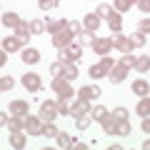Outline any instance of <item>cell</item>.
Segmentation results:
<instances>
[{
    "mask_svg": "<svg viewBox=\"0 0 150 150\" xmlns=\"http://www.w3.org/2000/svg\"><path fill=\"white\" fill-rule=\"evenodd\" d=\"M60 108L55 105V103H43V108H40V115H43V120H53L55 115H58Z\"/></svg>",
    "mask_w": 150,
    "mask_h": 150,
    "instance_id": "cell-1",
    "label": "cell"
},
{
    "mask_svg": "<svg viewBox=\"0 0 150 150\" xmlns=\"http://www.w3.org/2000/svg\"><path fill=\"white\" fill-rule=\"evenodd\" d=\"M112 45H115V48H120L123 53H128V50L135 48L133 40H130V38H123V35H115V38H112Z\"/></svg>",
    "mask_w": 150,
    "mask_h": 150,
    "instance_id": "cell-2",
    "label": "cell"
},
{
    "mask_svg": "<svg viewBox=\"0 0 150 150\" xmlns=\"http://www.w3.org/2000/svg\"><path fill=\"white\" fill-rule=\"evenodd\" d=\"M23 125H25L30 133H43V125H40V120L33 118V115H28V118H23Z\"/></svg>",
    "mask_w": 150,
    "mask_h": 150,
    "instance_id": "cell-3",
    "label": "cell"
},
{
    "mask_svg": "<svg viewBox=\"0 0 150 150\" xmlns=\"http://www.w3.org/2000/svg\"><path fill=\"white\" fill-rule=\"evenodd\" d=\"M53 88L60 93V98H70V95H73V88L65 83V78H63V80H55V83H53Z\"/></svg>",
    "mask_w": 150,
    "mask_h": 150,
    "instance_id": "cell-4",
    "label": "cell"
},
{
    "mask_svg": "<svg viewBox=\"0 0 150 150\" xmlns=\"http://www.w3.org/2000/svg\"><path fill=\"white\" fill-rule=\"evenodd\" d=\"M23 85H25L28 90H40V78L33 75V73H28L25 78H23Z\"/></svg>",
    "mask_w": 150,
    "mask_h": 150,
    "instance_id": "cell-5",
    "label": "cell"
},
{
    "mask_svg": "<svg viewBox=\"0 0 150 150\" xmlns=\"http://www.w3.org/2000/svg\"><path fill=\"white\" fill-rule=\"evenodd\" d=\"M23 45V38H5L3 40V48L8 50V53H13V50H18Z\"/></svg>",
    "mask_w": 150,
    "mask_h": 150,
    "instance_id": "cell-6",
    "label": "cell"
},
{
    "mask_svg": "<svg viewBox=\"0 0 150 150\" xmlns=\"http://www.w3.org/2000/svg\"><path fill=\"white\" fill-rule=\"evenodd\" d=\"M3 23H5L8 28H20V25H23L20 18H18L15 13H5V15H3Z\"/></svg>",
    "mask_w": 150,
    "mask_h": 150,
    "instance_id": "cell-7",
    "label": "cell"
},
{
    "mask_svg": "<svg viewBox=\"0 0 150 150\" xmlns=\"http://www.w3.org/2000/svg\"><path fill=\"white\" fill-rule=\"evenodd\" d=\"M110 48H112V40H95L93 43V50L95 53H108Z\"/></svg>",
    "mask_w": 150,
    "mask_h": 150,
    "instance_id": "cell-8",
    "label": "cell"
},
{
    "mask_svg": "<svg viewBox=\"0 0 150 150\" xmlns=\"http://www.w3.org/2000/svg\"><path fill=\"white\" fill-rule=\"evenodd\" d=\"M98 95H100V88H95V85H93V88H83V90H80L83 100H90V98H98Z\"/></svg>",
    "mask_w": 150,
    "mask_h": 150,
    "instance_id": "cell-9",
    "label": "cell"
},
{
    "mask_svg": "<svg viewBox=\"0 0 150 150\" xmlns=\"http://www.w3.org/2000/svg\"><path fill=\"white\" fill-rule=\"evenodd\" d=\"M38 58H40V53H38V50H30V48H28L25 53H23V63H28V65L38 63Z\"/></svg>",
    "mask_w": 150,
    "mask_h": 150,
    "instance_id": "cell-10",
    "label": "cell"
},
{
    "mask_svg": "<svg viewBox=\"0 0 150 150\" xmlns=\"http://www.w3.org/2000/svg\"><path fill=\"white\" fill-rule=\"evenodd\" d=\"M85 110H88V100H80V103H75V105H70V112H73V115H78V118H80Z\"/></svg>",
    "mask_w": 150,
    "mask_h": 150,
    "instance_id": "cell-11",
    "label": "cell"
},
{
    "mask_svg": "<svg viewBox=\"0 0 150 150\" xmlns=\"http://www.w3.org/2000/svg\"><path fill=\"white\" fill-rule=\"evenodd\" d=\"M125 73H128V68H125V65L120 63L118 68L112 70V83H120V80H123V78H125Z\"/></svg>",
    "mask_w": 150,
    "mask_h": 150,
    "instance_id": "cell-12",
    "label": "cell"
},
{
    "mask_svg": "<svg viewBox=\"0 0 150 150\" xmlns=\"http://www.w3.org/2000/svg\"><path fill=\"white\" fill-rule=\"evenodd\" d=\"M108 23H110L112 30H120V28H123V20H120L118 13H110V15H108Z\"/></svg>",
    "mask_w": 150,
    "mask_h": 150,
    "instance_id": "cell-13",
    "label": "cell"
},
{
    "mask_svg": "<svg viewBox=\"0 0 150 150\" xmlns=\"http://www.w3.org/2000/svg\"><path fill=\"white\" fill-rule=\"evenodd\" d=\"M98 25H100V20H98V13H90V15L85 18V28H88V30H95Z\"/></svg>",
    "mask_w": 150,
    "mask_h": 150,
    "instance_id": "cell-14",
    "label": "cell"
},
{
    "mask_svg": "<svg viewBox=\"0 0 150 150\" xmlns=\"http://www.w3.org/2000/svg\"><path fill=\"white\" fill-rule=\"evenodd\" d=\"M135 68H138L140 73H145V70L150 68V58H148V55H143V58H135Z\"/></svg>",
    "mask_w": 150,
    "mask_h": 150,
    "instance_id": "cell-15",
    "label": "cell"
},
{
    "mask_svg": "<svg viewBox=\"0 0 150 150\" xmlns=\"http://www.w3.org/2000/svg\"><path fill=\"white\" fill-rule=\"evenodd\" d=\"M138 112L143 115V118H145V115H150V98H145V100L138 103Z\"/></svg>",
    "mask_w": 150,
    "mask_h": 150,
    "instance_id": "cell-16",
    "label": "cell"
},
{
    "mask_svg": "<svg viewBox=\"0 0 150 150\" xmlns=\"http://www.w3.org/2000/svg\"><path fill=\"white\" fill-rule=\"evenodd\" d=\"M108 73V68H105V65H95V68H90V75H93V78H103V75H105Z\"/></svg>",
    "mask_w": 150,
    "mask_h": 150,
    "instance_id": "cell-17",
    "label": "cell"
},
{
    "mask_svg": "<svg viewBox=\"0 0 150 150\" xmlns=\"http://www.w3.org/2000/svg\"><path fill=\"white\" fill-rule=\"evenodd\" d=\"M133 90L138 93V95H145V93H148V83H145V80H138V83L133 85Z\"/></svg>",
    "mask_w": 150,
    "mask_h": 150,
    "instance_id": "cell-18",
    "label": "cell"
},
{
    "mask_svg": "<svg viewBox=\"0 0 150 150\" xmlns=\"http://www.w3.org/2000/svg\"><path fill=\"white\" fill-rule=\"evenodd\" d=\"M115 5H118V10H130L135 5V0H115Z\"/></svg>",
    "mask_w": 150,
    "mask_h": 150,
    "instance_id": "cell-19",
    "label": "cell"
},
{
    "mask_svg": "<svg viewBox=\"0 0 150 150\" xmlns=\"http://www.w3.org/2000/svg\"><path fill=\"white\" fill-rule=\"evenodd\" d=\"M10 140H13V145H15V148H23V145H25V140H23L20 133H10Z\"/></svg>",
    "mask_w": 150,
    "mask_h": 150,
    "instance_id": "cell-20",
    "label": "cell"
},
{
    "mask_svg": "<svg viewBox=\"0 0 150 150\" xmlns=\"http://www.w3.org/2000/svg\"><path fill=\"white\" fill-rule=\"evenodd\" d=\"M80 43H85V45H93V43H95V38H93V30H90V33H80Z\"/></svg>",
    "mask_w": 150,
    "mask_h": 150,
    "instance_id": "cell-21",
    "label": "cell"
},
{
    "mask_svg": "<svg viewBox=\"0 0 150 150\" xmlns=\"http://www.w3.org/2000/svg\"><path fill=\"white\" fill-rule=\"evenodd\" d=\"M88 125H90V115H80V118H78V128L85 130Z\"/></svg>",
    "mask_w": 150,
    "mask_h": 150,
    "instance_id": "cell-22",
    "label": "cell"
},
{
    "mask_svg": "<svg viewBox=\"0 0 150 150\" xmlns=\"http://www.w3.org/2000/svg\"><path fill=\"white\" fill-rule=\"evenodd\" d=\"M93 118H98V120H105V118H108L105 108H95V110H93Z\"/></svg>",
    "mask_w": 150,
    "mask_h": 150,
    "instance_id": "cell-23",
    "label": "cell"
},
{
    "mask_svg": "<svg viewBox=\"0 0 150 150\" xmlns=\"http://www.w3.org/2000/svg\"><path fill=\"white\" fill-rule=\"evenodd\" d=\"M115 130H118L120 135H128V133H130V125L125 123V120H120V125H118V128H115Z\"/></svg>",
    "mask_w": 150,
    "mask_h": 150,
    "instance_id": "cell-24",
    "label": "cell"
},
{
    "mask_svg": "<svg viewBox=\"0 0 150 150\" xmlns=\"http://www.w3.org/2000/svg\"><path fill=\"white\" fill-rule=\"evenodd\" d=\"M112 118H118V120H125V118H128V110H125V108H118V110L112 112Z\"/></svg>",
    "mask_w": 150,
    "mask_h": 150,
    "instance_id": "cell-25",
    "label": "cell"
},
{
    "mask_svg": "<svg viewBox=\"0 0 150 150\" xmlns=\"http://www.w3.org/2000/svg\"><path fill=\"white\" fill-rule=\"evenodd\" d=\"M63 75H65V80H73L75 75H78V70H75L73 65H70V68H65V73H63Z\"/></svg>",
    "mask_w": 150,
    "mask_h": 150,
    "instance_id": "cell-26",
    "label": "cell"
},
{
    "mask_svg": "<svg viewBox=\"0 0 150 150\" xmlns=\"http://www.w3.org/2000/svg\"><path fill=\"white\" fill-rule=\"evenodd\" d=\"M10 110H13V112H18V115H23V112H25V103H13Z\"/></svg>",
    "mask_w": 150,
    "mask_h": 150,
    "instance_id": "cell-27",
    "label": "cell"
},
{
    "mask_svg": "<svg viewBox=\"0 0 150 150\" xmlns=\"http://www.w3.org/2000/svg\"><path fill=\"white\" fill-rule=\"evenodd\" d=\"M30 30H33V33H43V30H45V25H43L40 20H35V23H30Z\"/></svg>",
    "mask_w": 150,
    "mask_h": 150,
    "instance_id": "cell-28",
    "label": "cell"
},
{
    "mask_svg": "<svg viewBox=\"0 0 150 150\" xmlns=\"http://www.w3.org/2000/svg\"><path fill=\"white\" fill-rule=\"evenodd\" d=\"M43 135H48V138H55V135H58V130H55L53 125H45V128H43Z\"/></svg>",
    "mask_w": 150,
    "mask_h": 150,
    "instance_id": "cell-29",
    "label": "cell"
},
{
    "mask_svg": "<svg viewBox=\"0 0 150 150\" xmlns=\"http://www.w3.org/2000/svg\"><path fill=\"white\" fill-rule=\"evenodd\" d=\"M58 143L63 145V148H68V145H70V135H65V133H60V135H58Z\"/></svg>",
    "mask_w": 150,
    "mask_h": 150,
    "instance_id": "cell-30",
    "label": "cell"
},
{
    "mask_svg": "<svg viewBox=\"0 0 150 150\" xmlns=\"http://www.w3.org/2000/svg\"><path fill=\"white\" fill-rule=\"evenodd\" d=\"M58 5V0H40V8L43 10H48V8H55Z\"/></svg>",
    "mask_w": 150,
    "mask_h": 150,
    "instance_id": "cell-31",
    "label": "cell"
},
{
    "mask_svg": "<svg viewBox=\"0 0 150 150\" xmlns=\"http://www.w3.org/2000/svg\"><path fill=\"white\" fill-rule=\"evenodd\" d=\"M130 40H133V45H143V43H145V38H143V33H135V35L130 38Z\"/></svg>",
    "mask_w": 150,
    "mask_h": 150,
    "instance_id": "cell-32",
    "label": "cell"
},
{
    "mask_svg": "<svg viewBox=\"0 0 150 150\" xmlns=\"http://www.w3.org/2000/svg\"><path fill=\"white\" fill-rule=\"evenodd\" d=\"M68 58H80V48H78V45L68 48Z\"/></svg>",
    "mask_w": 150,
    "mask_h": 150,
    "instance_id": "cell-33",
    "label": "cell"
},
{
    "mask_svg": "<svg viewBox=\"0 0 150 150\" xmlns=\"http://www.w3.org/2000/svg\"><path fill=\"white\" fill-rule=\"evenodd\" d=\"M120 63H123L125 68H133V65H135V58H133V55H125V58L120 60Z\"/></svg>",
    "mask_w": 150,
    "mask_h": 150,
    "instance_id": "cell-34",
    "label": "cell"
},
{
    "mask_svg": "<svg viewBox=\"0 0 150 150\" xmlns=\"http://www.w3.org/2000/svg\"><path fill=\"white\" fill-rule=\"evenodd\" d=\"M103 128H105L108 133H115V123H112V120H103Z\"/></svg>",
    "mask_w": 150,
    "mask_h": 150,
    "instance_id": "cell-35",
    "label": "cell"
},
{
    "mask_svg": "<svg viewBox=\"0 0 150 150\" xmlns=\"http://www.w3.org/2000/svg\"><path fill=\"white\" fill-rule=\"evenodd\" d=\"M138 8H140L143 13H150V0H140V3H138Z\"/></svg>",
    "mask_w": 150,
    "mask_h": 150,
    "instance_id": "cell-36",
    "label": "cell"
},
{
    "mask_svg": "<svg viewBox=\"0 0 150 150\" xmlns=\"http://www.w3.org/2000/svg\"><path fill=\"white\" fill-rule=\"evenodd\" d=\"M98 15L108 18V15H110V8H108V5H100V8H98Z\"/></svg>",
    "mask_w": 150,
    "mask_h": 150,
    "instance_id": "cell-37",
    "label": "cell"
},
{
    "mask_svg": "<svg viewBox=\"0 0 150 150\" xmlns=\"http://www.w3.org/2000/svg\"><path fill=\"white\" fill-rule=\"evenodd\" d=\"M0 88H3V90H8V88H13V80H10V78H3V83H0Z\"/></svg>",
    "mask_w": 150,
    "mask_h": 150,
    "instance_id": "cell-38",
    "label": "cell"
},
{
    "mask_svg": "<svg viewBox=\"0 0 150 150\" xmlns=\"http://www.w3.org/2000/svg\"><path fill=\"white\" fill-rule=\"evenodd\" d=\"M150 30V18H148V20H143V23H140V33H148Z\"/></svg>",
    "mask_w": 150,
    "mask_h": 150,
    "instance_id": "cell-39",
    "label": "cell"
},
{
    "mask_svg": "<svg viewBox=\"0 0 150 150\" xmlns=\"http://www.w3.org/2000/svg\"><path fill=\"white\" fill-rule=\"evenodd\" d=\"M60 73H65L63 65H60V63H58V65H53V75H60Z\"/></svg>",
    "mask_w": 150,
    "mask_h": 150,
    "instance_id": "cell-40",
    "label": "cell"
},
{
    "mask_svg": "<svg viewBox=\"0 0 150 150\" xmlns=\"http://www.w3.org/2000/svg\"><path fill=\"white\" fill-rule=\"evenodd\" d=\"M143 130H145V133H150V120H145V123H143Z\"/></svg>",
    "mask_w": 150,
    "mask_h": 150,
    "instance_id": "cell-41",
    "label": "cell"
},
{
    "mask_svg": "<svg viewBox=\"0 0 150 150\" xmlns=\"http://www.w3.org/2000/svg\"><path fill=\"white\" fill-rule=\"evenodd\" d=\"M143 148H145V150H150V140H148V143H145V145H143Z\"/></svg>",
    "mask_w": 150,
    "mask_h": 150,
    "instance_id": "cell-42",
    "label": "cell"
}]
</instances>
